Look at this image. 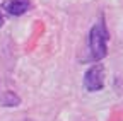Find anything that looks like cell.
I'll return each instance as SVG.
<instances>
[{
    "instance_id": "obj_4",
    "label": "cell",
    "mask_w": 123,
    "mask_h": 121,
    "mask_svg": "<svg viewBox=\"0 0 123 121\" xmlns=\"http://www.w3.org/2000/svg\"><path fill=\"white\" fill-rule=\"evenodd\" d=\"M0 101H2L4 106H17L19 104V97L15 96L14 92H10V90H7V92H4V96L0 97Z\"/></svg>"
},
{
    "instance_id": "obj_3",
    "label": "cell",
    "mask_w": 123,
    "mask_h": 121,
    "mask_svg": "<svg viewBox=\"0 0 123 121\" xmlns=\"http://www.w3.org/2000/svg\"><path fill=\"white\" fill-rule=\"evenodd\" d=\"M2 9L10 16H22L27 10H31V0H5Z\"/></svg>"
},
{
    "instance_id": "obj_5",
    "label": "cell",
    "mask_w": 123,
    "mask_h": 121,
    "mask_svg": "<svg viewBox=\"0 0 123 121\" xmlns=\"http://www.w3.org/2000/svg\"><path fill=\"white\" fill-rule=\"evenodd\" d=\"M4 22H5V19H4V16H2V14H0V27L4 26Z\"/></svg>"
},
{
    "instance_id": "obj_2",
    "label": "cell",
    "mask_w": 123,
    "mask_h": 121,
    "mask_svg": "<svg viewBox=\"0 0 123 121\" xmlns=\"http://www.w3.org/2000/svg\"><path fill=\"white\" fill-rule=\"evenodd\" d=\"M84 89L89 92H98L103 90L104 87V67L101 63H94L91 68H87V72L84 73Z\"/></svg>"
},
{
    "instance_id": "obj_1",
    "label": "cell",
    "mask_w": 123,
    "mask_h": 121,
    "mask_svg": "<svg viewBox=\"0 0 123 121\" xmlns=\"http://www.w3.org/2000/svg\"><path fill=\"white\" fill-rule=\"evenodd\" d=\"M108 43H110V31L104 22V17H101L89 31V41H87V48H89V62L99 63L101 60L108 55Z\"/></svg>"
}]
</instances>
